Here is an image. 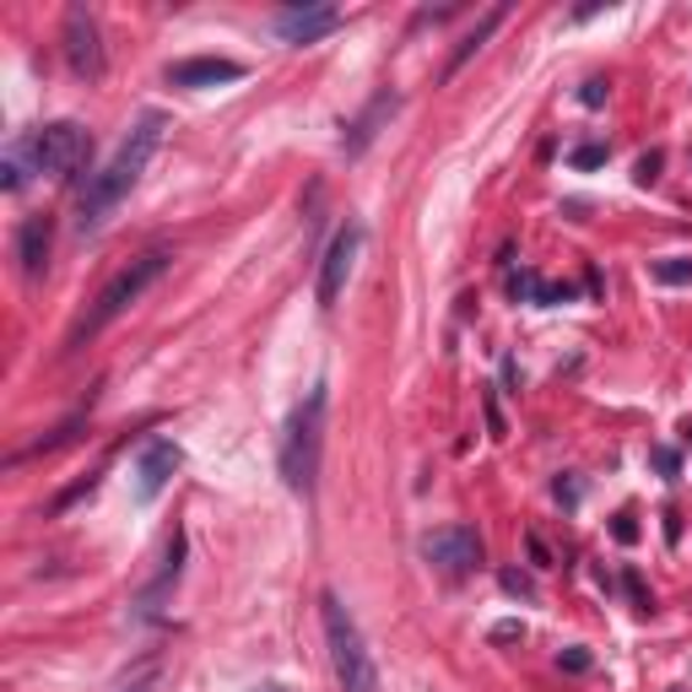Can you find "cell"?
Segmentation results:
<instances>
[{
  "label": "cell",
  "instance_id": "obj_1",
  "mask_svg": "<svg viewBox=\"0 0 692 692\" xmlns=\"http://www.w3.org/2000/svg\"><path fill=\"white\" fill-rule=\"evenodd\" d=\"M163 130H168V114H157V109H146L135 125H130V135L120 141V152L87 179V189H81V200H76V228L81 233H98L103 222H109V211L125 200L130 189L141 185V174H146V163H152V152L163 146Z\"/></svg>",
  "mask_w": 692,
  "mask_h": 692
},
{
  "label": "cell",
  "instance_id": "obj_2",
  "mask_svg": "<svg viewBox=\"0 0 692 692\" xmlns=\"http://www.w3.org/2000/svg\"><path fill=\"white\" fill-rule=\"evenodd\" d=\"M319 623H325L330 671H336L341 692H378V666H374V655H369V644H363V628H358V617L347 612V601L336 590L319 595Z\"/></svg>",
  "mask_w": 692,
  "mask_h": 692
},
{
  "label": "cell",
  "instance_id": "obj_3",
  "mask_svg": "<svg viewBox=\"0 0 692 692\" xmlns=\"http://www.w3.org/2000/svg\"><path fill=\"white\" fill-rule=\"evenodd\" d=\"M168 265H174V254H168V250H146V254H135L125 271H120V276H114V282H109V287H103L98 298H92L87 319H81V325L70 330V347H81V341L103 336V330H109L114 319L125 315L130 304H141V298H146V287H152V282H163V271H168Z\"/></svg>",
  "mask_w": 692,
  "mask_h": 692
},
{
  "label": "cell",
  "instance_id": "obj_4",
  "mask_svg": "<svg viewBox=\"0 0 692 692\" xmlns=\"http://www.w3.org/2000/svg\"><path fill=\"white\" fill-rule=\"evenodd\" d=\"M319 443H325V384H315L304 395V406L287 422V439H282V482H287V493L315 498Z\"/></svg>",
  "mask_w": 692,
  "mask_h": 692
},
{
  "label": "cell",
  "instance_id": "obj_5",
  "mask_svg": "<svg viewBox=\"0 0 692 692\" xmlns=\"http://www.w3.org/2000/svg\"><path fill=\"white\" fill-rule=\"evenodd\" d=\"M22 146H28V163H33L39 174H50V179H76V174L87 168V157H92V135L76 125V120H55V125H44L39 135H28Z\"/></svg>",
  "mask_w": 692,
  "mask_h": 692
},
{
  "label": "cell",
  "instance_id": "obj_6",
  "mask_svg": "<svg viewBox=\"0 0 692 692\" xmlns=\"http://www.w3.org/2000/svg\"><path fill=\"white\" fill-rule=\"evenodd\" d=\"M61 50H65V65L81 76V81H98L103 76V65H109V55H103V33H98V17L87 11V6H70L61 22Z\"/></svg>",
  "mask_w": 692,
  "mask_h": 692
},
{
  "label": "cell",
  "instance_id": "obj_7",
  "mask_svg": "<svg viewBox=\"0 0 692 692\" xmlns=\"http://www.w3.org/2000/svg\"><path fill=\"white\" fill-rule=\"evenodd\" d=\"M422 558L449 579H465L471 568H482V536L471 525H439L422 536Z\"/></svg>",
  "mask_w": 692,
  "mask_h": 692
},
{
  "label": "cell",
  "instance_id": "obj_8",
  "mask_svg": "<svg viewBox=\"0 0 692 692\" xmlns=\"http://www.w3.org/2000/svg\"><path fill=\"white\" fill-rule=\"evenodd\" d=\"M358 250H363V228H358V222H347V228L330 239L325 260H319V282H315L319 309H336V298H341L347 276H352V260H358Z\"/></svg>",
  "mask_w": 692,
  "mask_h": 692
},
{
  "label": "cell",
  "instance_id": "obj_9",
  "mask_svg": "<svg viewBox=\"0 0 692 692\" xmlns=\"http://www.w3.org/2000/svg\"><path fill=\"white\" fill-rule=\"evenodd\" d=\"M185 465V449L174 439H152L135 460V504H157L163 487L174 482V471Z\"/></svg>",
  "mask_w": 692,
  "mask_h": 692
},
{
  "label": "cell",
  "instance_id": "obj_10",
  "mask_svg": "<svg viewBox=\"0 0 692 692\" xmlns=\"http://www.w3.org/2000/svg\"><path fill=\"white\" fill-rule=\"evenodd\" d=\"M341 28V11L336 6H319V0H304V6H282L276 11V39L282 44H315L325 33Z\"/></svg>",
  "mask_w": 692,
  "mask_h": 692
},
{
  "label": "cell",
  "instance_id": "obj_11",
  "mask_svg": "<svg viewBox=\"0 0 692 692\" xmlns=\"http://www.w3.org/2000/svg\"><path fill=\"white\" fill-rule=\"evenodd\" d=\"M395 109H400V92H378L374 103H369V109H363V114L347 125V135H341V152H347V157L369 152V146H374V135L389 125V114H395Z\"/></svg>",
  "mask_w": 692,
  "mask_h": 692
},
{
  "label": "cell",
  "instance_id": "obj_12",
  "mask_svg": "<svg viewBox=\"0 0 692 692\" xmlns=\"http://www.w3.org/2000/svg\"><path fill=\"white\" fill-rule=\"evenodd\" d=\"M50 244H55L50 217H28V222L17 228V260H22V276H28V282H39V276L50 271Z\"/></svg>",
  "mask_w": 692,
  "mask_h": 692
},
{
  "label": "cell",
  "instance_id": "obj_13",
  "mask_svg": "<svg viewBox=\"0 0 692 692\" xmlns=\"http://www.w3.org/2000/svg\"><path fill=\"white\" fill-rule=\"evenodd\" d=\"M168 81H174V87H217V81H244V65H239V61H222V55H200V61L168 65Z\"/></svg>",
  "mask_w": 692,
  "mask_h": 692
},
{
  "label": "cell",
  "instance_id": "obj_14",
  "mask_svg": "<svg viewBox=\"0 0 692 692\" xmlns=\"http://www.w3.org/2000/svg\"><path fill=\"white\" fill-rule=\"evenodd\" d=\"M185 552H189V541H185V530H174V541H168V558H163V573L146 584V595H141V612H157V601L179 584V573H185Z\"/></svg>",
  "mask_w": 692,
  "mask_h": 692
},
{
  "label": "cell",
  "instance_id": "obj_15",
  "mask_svg": "<svg viewBox=\"0 0 692 692\" xmlns=\"http://www.w3.org/2000/svg\"><path fill=\"white\" fill-rule=\"evenodd\" d=\"M504 17H508L504 6H493V11H487V17H482V22H476V28H471V33L454 44V55H449V65H443V81H454V76H460V65L471 61V55H476V50H482V44H487V39L504 28Z\"/></svg>",
  "mask_w": 692,
  "mask_h": 692
},
{
  "label": "cell",
  "instance_id": "obj_16",
  "mask_svg": "<svg viewBox=\"0 0 692 692\" xmlns=\"http://www.w3.org/2000/svg\"><path fill=\"white\" fill-rule=\"evenodd\" d=\"M649 276L660 287H692V254H671V260H655Z\"/></svg>",
  "mask_w": 692,
  "mask_h": 692
},
{
  "label": "cell",
  "instance_id": "obj_17",
  "mask_svg": "<svg viewBox=\"0 0 692 692\" xmlns=\"http://www.w3.org/2000/svg\"><path fill=\"white\" fill-rule=\"evenodd\" d=\"M606 157H612V152H606L601 141H584V146H573V152H568V163H573V168H601Z\"/></svg>",
  "mask_w": 692,
  "mask_h": 692
},
{
  "label": "cell",
  "instance_id": "obj_18",
  "mask_svg": "<svg viewBox=\"0 0 692 692\" xmlns=\"http://www.w3.org/2000/svg\"><path fill=\"white\" fill-rule=\"evenodd\" d=\"M606 98H612V87H606L601 76H595V81H584V92H579V103H584V109H601Z\"/></svg>",
  "mask_w": 692,
  "mask_h": 692
},
{
  "label": "cell",
  "instance_id": "obj_19",
  "mask_svg": "<svg viewBox=\"0 0 692 692\" xmlns=\"http://www.w3.org/2000/svg\"><path fill=\"white\" fill-rule=\"evenodd\" d=\"M504 590H508V595H519V601H536V584H530L525 573H514V568L504 573Z\"/></svg>",
  "mask_w": 692,
  "mask_h": 692
},
{
  "label": "cell",
  "instance_id": "obj_20",
  "mask_svg": "<svg viewBox=\"0 0 692 692\" xmlns=\"http://www.w3.org/2000/svg\"><path fill=\"white\" fill-rule=\"evenodd\" d=\"M525 547H530V563L536 568H552V552H547V541H541L536 530H525Z\"/></svg>",
  "mask_w": 692,
  "mask_h": 692
},
{
  "label": "cell",
  "instance_id": "obj_21",
  "mask_svg": "<svg viewBox=\"0 0 692 692\" xmlns=\"http://www.w3.org/2000/svg\"><path fill=\"white\" fill-rule=\"evenodd\" d=\"M628 595H633V606H638V612H655V595L644 590V579H638V573H628Z\"/></svg>",
  "mask_w": 692,
  "mask_h": 692
},
{
  "label": "cell",
  "instance_id": "obj_22",
  "mask_svg": "<svg viewBox=\"0 0 692 692\" xmlns=\"http://www.w3.org/2000/svg\"><path fill=\"white\" fill-rule=\"evenodd\" d=\"M660 163H666L660 152H649V157H638V185H655V179H660Z\"/></svg>",
  "mask_w": 692,
  "mask_h": 692
},
{
  "label": "cell",
  "instance_id": "obj_23",
  "mask_svg": "<svg viewBox=\"0 0 692 692\" xmlns=\"http://www.w3.org/2000/svg\"><path fill=\"white\" fill-rule=\"evenodd\" d=\"M558 666L579 677V671H590V655H584V649H563V655H558Z\"/></svg>",
  "mask_w": 692,
  "mask_h": 692
},
{
  "label": "cell",
  "instance_id": "obj_24",
  "mask_svg": "<svg viewBox=\"0 0 692 692\" xmlns=\"http://www.w3.org/2000/svg\"><path fill=\"white\" fill-rule=\"evenodd\" d=\"M612 536H617L623 547H633V541H638V525H633V514H617V525H612Z\"/></svg>",
  "mask_w": 692,
  "mask_h": 692
},
{
  "label": "cell",
  "instance_id": "obj_25",
  "mask_svg": "<svg viewBox=\"0 0 692 692\" xmlns=\"http://www.w3.org/2000/svg\"><path fill=\"white\" fill-rule=\"evenodd\" d=\"M514 638H525L519 623H498V628H493V644H514Z\"/></svg>",
  "mask_w": 692,
  "mask_h": 692
},
{
  "label": "cell",
  "instance_id": "obj_26",
  "mask_svg": "<svg viewBox=\"0 0 692 692\" xmlns=\"http://www.w3.org/2000/svg\"><path fill=\"white\" fill-rule=\"evenodd\" d=\"M655 465L671 476V471H677V449H655Z\"/></svg>",
  "mask_w": 692,
  "mask_h": 692
},
{
  "label": "cell",
  "instance_id": "obj_27",
  "mask_svg": "<svg viewBox=\"0 0 692 692\" xmlns=\"http://www.w3.org/2000/svg\"><path fill=\"white\" fill-rule=\"evenodd\" d=\"M552 493H558V498H563V504H579V482H558V487H552Z\"/></svg>",
  "mask_w": 692,
  "mask_h": 692
},
{
  "label": "cell",
  "instance_id": "obj_28",
  "mask_svg": "<svg viewBox=\"0 0 692 692\" xmlns=\"http://www.w3.org/2000/svg\"><path fill=\"white\" fill-rule=\"evenodd\" d=\"M152 688V677H141V682H135V688H125V692H146Z\"/></svg>",
  "mask_w": 692,
  "mask_h": 692
},
{
  "label": "cell",
  "instance_id": "obj_29",
  "mask_svg": "<svg viewBox=\"0 0 692 692\" xmlns=\"http://www.w3.org/2000/svg\"><path fill=\"white\" fill-rule=\"evenodd\" d=\"M260 692H282V688H260Z\"/></svg>",
  "mask_w": 692,
  "mask_h": 692
},
{
  "label": "cell",
  "instance_id": "obj_30",
  "mask_svg": "<svg viewBox=\"0 0 692 692\" xmlns=\"http://www.w3.org/2000/svg\"><path fill=\"white\" fill-rule=\"evenodd\" d=\"M671 692H682V688H671Z\"/></svg>",
  "mask_w": 692,
  "mask_h": 692
}]
</instances>
